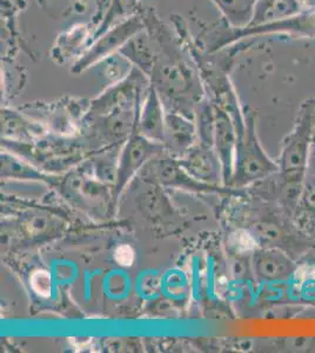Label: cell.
<instances>
[{"label": "cell", "instance_id": "12", "mask_svg": "<svg viewBox=\"0 0 315 353\" xmlns=\"http://www.w3.org/2000/svg\"><path fill=\"white\" fill-rule=\"evenodd\" d=\"M153 178L154 181H159L160 184L183 189L193 190V191H205V192H216L220 191L216 185L206 184L203 181H196L192 178L181 166L178 161L174 159H161L158 163L152 164Z\"/></svg>", "mask_w": 315, "mask_h": 353}, {"label": "cell", "instance_id": "8", "mask_svg": "<svg viewBox=\"0 0 315 353\" xmlns=\"http://www.w3.org/2000/svg\"><path fill=\"white\" fill-rule=\"evenodd\" d=\"M212 104L214 109V148L223 166V185L230 188L236 158V126L227 110L216 101Z\"/></svg>", "mask_w": 315, "mask_h": 353}, {"label": "cell", "instance_id": "19", "mask_svg": "<svg viewBox=\"0 0 315 353\" xmlns=\"http://www.w3.org/2000/svg\"><path fill=\"white\" fill-rule=\"evenodd\" d=\"M307 173H315V141L312 146L311 154L308 159Z\"/></svg>", "mask_w": 315, "mask_h": 353}, {"label": "cell", "instance_id": "2", "mask_svg": "<svg viewBox=\"0 0 315 353\" xmlns=\"http://www.w3.org/2000/svg\"><path fill=\"white\" fill-rule=\"evenodd\" d=\"M212 93L214 96L213 101L227 110L236 126V158L230 188L243 189L278 172V163L268 157L260 144L256 133V117L248 109L246 111L240 109L230 78L213 88Z\"/></svg>", "mask_w": 315, "mask_h": 353}, {"label": "cell", "instance_id": "11", "mask_svg": "<svg viewBox=\"0 0 315 353\" xmlns=\"http://www.w3.org/2000/svg\"><path fill=\"white\" fill-rule=\"evenodd\" d=\"M165 119L166 108L160 98L159 93L151 84L145 92L143 105H140L139 116L136 131L148 139L159 141H164Z\"/></svg>", "mask_w": 315, "mask_h": 353}, {"label": "cell", "instance_id": "6", "mask_svg": "<svg viewBox=\"0 0 315 353\" xmlns=\"http://www.w3.org/2000/svg\"><path fill=\"white\" fill-rule=\"evenodd\" d=\"M251 268L261 285H283L296 279L300 261L278 248L258 246L252 253Z\"/></svg>", "mask_w": 315, "mask_h": 353}, {"label": "cell", "instance_id": "5", "mask_svg": "<svg viewBox=\"0 0 315 353\" xmlns=\"http://www.w3.org/2000/svg\"><path fill=\"white\" fill-rule=\"evenodd\" d=\"M144 28V19L140 11L136 16L130 17L108 28L105 32L96 37L84 54L73 63L71 72L80 74L105 61L108 57L119 53L120 48Z\"/></svg>", "mask_w": 315, "mask_h": 353}, {"label": "cell", "instance_id": "17", "mask_svg": "<svg viewBox=\"0 0 315 353\" xmlns=\"http://www.w3.org/2000/svg\"><path fill=\"white\" fill-rule=\"evenodd\" d=\"M31 286L40 297H48L52 290V279L46 271H37L31 277Z\"/></svg>", "mask_w": 315, "mask_h": 353}, {"label": "cell", "instance_id": "14", "mask_svg": "<svg viewBox=\"0 0 315 353\" xmlns=\"http://www.w3.org/2000/svg\"><path fill=\"white\" fill-rule=\"evenodd\" d=\"M305 8L301 0H256L251 24H268L294 16Z\"/></svg>", "mask_w": 315, "mask_h": 353}, {"label": "cell", "instance_id": "3", "mask_svg": "<svg viewBox=\"0 0 315 353\" xmlns=\"http://www.w3.org/2000/svg\"><path fill=\"white\" fill-rule=\"evenodd\" d=\"M315 99L303 103L291 132L285 137L278 158L280 178L287 184L303 186L314 143Z\"/></svg>", "mask_w": 315, "mask_h": 353}, {"label": "cell", "instance_id": "18", "mask_svg": "<svg viewBox=\"0 0 315 353\" xmlns=\"http://www.w3.org/2000/svg\"><path fill=\"white\" fill-rule=\"evenodd\" d=\"M114 261L123 268H130L136 261V252L131 245H119L114 251Z\"/></svg>", "mask_w": 315, "mask_h": 353}, {"label": "cell", "instance_id": "9", "mask_svg": "<svg viewBox=\"0 0 315 353\" xmlns=\"http://www.w3.org/2000/svg\"><path fill=\"white\" fill-rule=\"evenodd\" d=\"M178 163L192 178L206 184L216 185L220 176H223L219 157L211 146H193Z\"/></svg>", "mask_w": 315, "mask_h": 353}, {"label": "cell", "instance_id": "13", "mask_svg": "<svg viewBox=\"0 0 315 353\" xmlns=\"http://www.w3.org/2000/svg\"><path fill=\"white\" fill-rule=\"evenodd\" d=\"M120 54L131 63L132 66L150 76L156 61V44L146 28L136 33L120 48Z\"/></svg>", "mask_w": 315, "mask_h": 353}, {"label": "cell", "instance_id": "20", "mask_svg": "<svg viewBox=\"0 0 315 353\" xmlns=\"http://www.w3.org/2000/svg\"><path fill=\"white\" fill-rule=\"evenodd\" d=\"M309 238H311L312 241L311 251H315V226L314 229L312 230V232L309 233Z\"/></svg>", "mask_w": 315, "mask_h": 353}, {"label": "cell", "instance_id": "15", "mask_svg": "<svg viewBox=\"0 0 315 353\" xmlns=\"http://www.w3.org/2000/svg\"><path fill=\"white\" fill-rule=\"evenodd\" d=\"M226 21L227 28L240 30L251 24L256 0H211Z\"/></svg>", "mask_w": 315, "mask_h": 353}, {"label": "cell", "instance_id": "16", "mask_svg": "<svg viewBox=\"0 0 315 353\" xmlns=\"http://www.w3.org/2000/svg\"><path fill=\"white\" fill-rule=\"evenodd\" d=\"M293 218L300 229L309 236L315 226V173H306Z\"/></svg>", "mask_w": 315, "mask_h": 353}, {"label": "cell", "instance_id": "10", "mask_svg": "<svg viewBox=\"0 0 315 353\" xmlns=\"http://www.w3.org/2000/svg\"><path fill=\"white\" fill-rule=\"evenodd\" d=\"M196 138V128L193 119L181 113L166 111L163 145L168 152L181 158L194 146Z\"/></svg>", "mask_w": 315, "mask_h": 353}, {"label": "cell", "instance_id": "1", "mask_svg": "<svg viewBox=\"0 0 315 353\" xmlns=\"http://www.w3.org/2000/svg\"><path fill=\"white\" fill-rule=\"evenodd\" d=\"M145 28L156 44V61L148 76L159 93L166 111H174L193 119L196 108L205 96L203 77L187 48L160 21L153 8H141Z\"/></svg>", "mask_w": 315, "mask_h": 353}, {"label": "cell", "instance_id": "21", "mask_svg": "<svg viewBox=\"0 0 315 353\" xmlns=\"http://www.w3.org/2000/svg\"><path fill=\"white\" fill-rule=\"evenodd\" d=\"M314 138H315V114H314ZM315 141V139H314Z\"/></svg>", "mask_w": 315, "mask_h": 353}, {"label": "cell", "instance_id": "7", "mask_svg": "<svg viewBox=\"0 0 315 353\" xmlns=\"http://www.w3.org/2000/svg\"><path fill=\"white\" fill-rule=\"evenodd\" d=\"M164 145L159 141L148 139L138 131L130 134L120 156L119 164L116 169V178L113 185V197L116 199L125 186L131 181L143 166L161 153Z\"/></svg>", "mask_w": 315, "mask_h": 353}, {"label": "cell", "instance_id": "4", "mask_svg": "<svg viewBox=\"0 0 315 353\" xmlns=\"http://www.w3.org/2000/svg\"><path fill=\"white\" fill-rule=\"evenodd\" d=\"M271 34H285L308 39L315 38V6L305 8L294 16L268 24L247 26L240 30L227 28L225 32L220 33V37L216 38V43L210 48V53L220 52L223 48H227L243 39Z\"/></svg>", "mask_w": 315, "mask_h": 353}]
</instances>
